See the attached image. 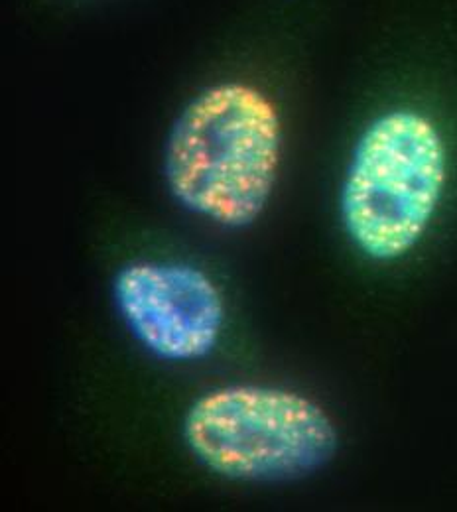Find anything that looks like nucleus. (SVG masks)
Segmentation results:
<instances>
[{"mask_svg": "<svg viewBox=\"0 0 457 512\" xmlns=\"http://www.w3.org/2000/svg\"><path fill=\"white\" fill-rule=\"evenodd\" d=\"M448 178L436 125L410 109L379 117L359 138L341 190V219L363 255L389 262L432 223Z\"/></svg>", "mask_w": 457, "mask_h": 512, "instance_id": "7ed1b4c3", "label": "nucleus"}, {"mask_svg": "<svg viewBox=\"0 0 457 512\" xmlns=\"http://www.w3.org/2000/svg\"><path fill=\"white\" fill-rule=\"evenodd\" d=\"M113 296L132 337L160 361L205 359L221 339L223 294L192 264L131 262L117 272Z\"/></svg>", "mask_w": 457, "mask_h": 512, "instance_id": "20e7f679", "label": "nucleus"}, {"mask_svg": "<svg viewBox=\"0 0 457 512\" xmlns=\"http://www.w3.org/2000/svg\"><path fill=\"white\" fill-rule=\"evenodd\" d=\"M182 430L201 465L243 483L304 479L324 469L339 448L337 428L318 402L257 384L205 392Z\"/></svg>", "mask_w": 457, "mask_h": 512, "instance_id": "f03ea898", "label": "nucleus"}, {"mask_svg": "<svg viewBox=\"0 0 457 512\" xmlns=\"http://www.w3.org/2000/svg\"><path fill=\"white\" fill-rule=\"evenodd\" d=\"M280 146L274 103L249 83H219L199 93L178 117L166 142L164 178L188 211L243 229L266 209Z\"/></svg>", "mask_w": 457, "mask_h": 512, "instance_id": "f257e3e1", "label": "nucleus"}]
</instances>
